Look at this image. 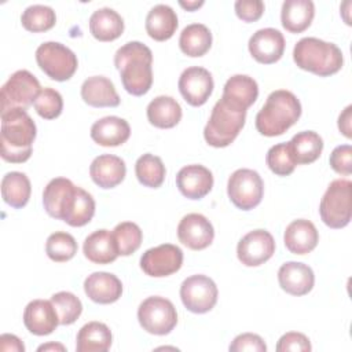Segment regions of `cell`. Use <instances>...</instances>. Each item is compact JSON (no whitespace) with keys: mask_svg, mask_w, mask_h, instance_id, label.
Listing matches in <instances>:
<instances>
[{"mask_svg":"<svg viewBox=\"0 0 352 352\" xmlns=\"http://www.w3.org/2000/svg\"><path fill=\"white\" fill-rule=\"evenodd\" d=\"M319 213L322 221L330 228H344L352 216V183L348 179L333 180L324 191Z\"/></svg>","mask_w":352,"mask_h":352,"instance_id":"8992f818","label":"cell"},{"mask_svg":"<svg viewBox=\"0 0 352 352\" xmlns=\"http://www.w3.org/2000/svg\"><path fill=\"white\" fill-rule=\"evenodd\" d=\"M278 282L282 290L292 296L308 294L315 283V275L309 265L298 261H287L278 271Z\"/></svg>","mask_w":352,"mask_h":352,"instance_id":"ffe728a7","label":"cell"},{"mask_svg":"<svg viewBox=\"0 0 352 352\" xmlns=\"http://www.w3.org/2000/svg\"><path fill=\"white\" fill-rule=\"evenodd\" d=\"M246 110L231 106L224 99L216 102L204 128V138L212 147H227L239 135L245 125Z\"/></svg>","mask_w":352,"mask_h":352,"instance_id":"5b68a950","label":"cell"},{"mask_svg":"<svg viewBox=\"0 0 352 352\" xmlns=\"http://www.w3.org/2000/svg\"><path fill=\"white\" fill-rule=\"evenodd\" d=\"M265 162L271 172L278 176H289L293 173L296 168V162L293 160V154L290 150L289 142L278 143L272 146L265 155Z\"/></svg>","mask_w":352,"mask_h":352,"instance_id":"b9f144b4","label":"cell"},{"mask_svg":"<svg viewBox=\"0 0 352 352\" xmlns=\"http://www.w3.org/2000/svg\"><path fill=\"white\" fill-rule=\"evenodd\" d=\"M113 238L117 246L118 256H129L140 248L143 234L136 223L122 221L114 227Z\"/></svg>","mask_w":352,"mask_h":352,"instance_id":"74e56055","label":"cell"},{"mask_svg":"<svg viewBox=\"0 0 352 352\" xmlns=\"http://www.w3.org/2000/svg\"><path fill=\"white\" fill-rule=\"evenodd\" d=\"M330 166L340 175L352 173V147L349 144L337 146L330 154Z\"/></svg>","mask_w":352,"mask_h":352,"instance_id":"f6af8a7d","label":"cell"},{"mask_svg":"<svg viewBox=\"0 0 352 352\" xmlns=\"http://www.w3.org/2000/svg\"><path fill=\"white\" fill-rule=\"evenodd\" d=\"M183 264V252L172 243H162L147 249L140 257V268L148 276L164 278L180 270Z\"/></svg>","mask_w":352,"mask_h":352,"instance_id":"7c38bea8","label":"cell"},{"mask_svg":"<svg viewBox=\"0 0 352 352\" xmlns=\"http://www.w3.org/2000/svg\"><path fill=\"white\" fill-rule=\"evenodd\" d=\"M95 214V201L92 195L81 187H77L76 199L63 221L72 227H82L88 224Z\"/></svg>","mask_w":352,"mask_h":352,"instance_id":"ab89813d","label":"cell"},{"mask_svg":"<svg viewBox=\"0 0 352 352\" xmlns=\"http://www.w3.org/2000/svg\"><path fill=\"white\" fill-rule=\"evenodd\" d=\"M275 253V241L265 230H253L238 242L236 256L246 267H258Z\"/></svg>","mask_w":352,"mask_h":352,"instance_id":"4fadbf2b","label":"cell"},{"mask_svg":"<svg viewBox=\"0 0 352 352\" xmlns=\"http://www.w3.org/2000/svg\"><path fill=\"white\" fill-rule=\"evenodd\" d=\"M212 45V33L202 23L187 25L179 37V47L187 56H202Z\"/></svg>","mask_w":352,"mask_h":352,"instance_id":"e575fe53","label":"cell"},{"mask_svg":"<svg viewBox=\"0 0 352 352\" xmlns=\"http://www.w3.org/2000/svg\"><path fill=\"white\" fill-rule=\"evenodd\" d=\"M89 32L99 41H113L122 34L124 19L113 8H99L89 16Z\"/></svg>","mask_w":352,"mask_h":352,"instance_id":"f546056e","label":"cell"},{"mask_svg":"<svg viewBox=\"0 0 352 352\" xmlns=\"http://www.w3.org/2000/svg\"><path fill=\"white\" fill-rule=\"evenodd\" d=\"M131 136V126L126 120L117 116H107L95 121L91 126V138L103 147L124 144Z\"/></svg>","mask_w":352,"mask_h":352,"instance_id":"603a6c76","label":"cell"},{"mask_svg":"<svg viewBox=\"0 0 352 352\" xmlns=\"http://www.w3.org/2000/svg\"><path fill=\"white\" fill-rule=\"evenodd\" d=\"M234 8L236 16L245 22H254L264 14V3L261 0H238Z\"/></svg>","mask_w":352,"mask_h":352,"instance_id":"7dc6e473","label":"cell"},{"mask_svg":"<svg viewBox=\"0 0 352 352\" xmlns=\"http://www.w3.org/2000/svg\"><path fill=\"white\" fill-rule=\"evenodd\" d=\"M294 63L319 77H327L341 70L342 51L334 44L316 37H304L293 48Z\"/></svg>","mask_w":352,"mask_h":352,"instance_id":"277c9868","label":"cell"},{"mask_svg":"<svg viewBox=\"0 0 352 352\" xmlns=\"http://www.w3.org/2000/svg\"><path fill=\"white\" fill-rule=\"evenodd\" d=\"M177 15L166 4L154 6L146 16V32L155 41L169 40L177 29Z\"/></svg>","mask_w":352,"mask_h":352,"instance_id":"f1b7e54d","label":"cell"},{"mask_svg":"<svg viewBox=\"0 0 352 352\" xmlns=\"http://www.w3.org/2000/svg\"><path fill=\"white\" fill-rule=\"evenodd\" d=\"M179 4L187 11H194V10L204 6V0H199V1L198 0H195V1H179Z\"/></svg>","mask_w":352,"mask_h":352,"instance_id":"816d5d0a","label":"cell"},{"mask_svg":"<svg viewBox=\"0 0 352 352\" xmlns=\"http://www.w3.org/2000/svg\"><path fill=\"white\" fill-rule=\"evenodd\" d=\"M84 256L95 264H110L118 257L113 232L109 230H96L84 241Z\"/></svg>","mask_w":352,"mask_h":352,"instance_id":"83f0119b","label":"cell"},{"mask_svg":"<svg viewBox=\"0 0 352 352\" xmlns=\"http://www.w3.org/2000/svg\"><path fill=\"white\" fill-rule=\"evenodd\" d=\"M25 327L34 336H48L59 324L56 309L51 300H33L23 311Z\"/></svg>","mask_w":352,"mask_h":352,"instance_id":"d6986e66","label":"cell"},{"mask_svg":"<svg viewBox=\"0 0 352 352\" xmlns=\"http://www.w3.org/2000/svg\"><path fill=\"white\" fill-rule=\"evenodd\" d=\"M301 116V103L286 89L271 92L256 116L257 131L268 138L279 136L293 126Z\"/></svg>","mask_w":352,"mask_h":352,"instance_id":"3957f363","label":"cell"},{"mask_svg":"<svg viewBox=\"0 0 352 352\" xmlns=\"http://www.w3.org/2000/svg\"><path fill=\"white\" fill-rule=\"evenodd\" d=\"M138 319L143 330L155 336L169 334L177 323V312L165 297H147L138 308Z\"/></svg>","mask_w":352,"mask_h":352,"instance_id":"ba28073f","label":"cell"},{"mask_svg":"<svg viewBox=\"0 0 352 352\" xmlns=\"http://www.w3.org/2000/svg\"><path fill=\"white\" fill-rule=\"evenodd\" d=\"M217 286L206 275H191L180 286L183 305L194 314L209 312L217 302Z\"/></svg>","mask_w":352,"mask_h":352,"instance_id":"8fae6325","label":"cell"},{"mask_svg":"<svg viewBox=\"0 0 352 352\" xmlns=\"http://www.w3.org/2000/svg\"><path fill=\"white\" fill-rule=\"evenodd\" d=\"M176 186L186 198L201 199L210 192L213 187V175L204 165H186L176 175Z\"/></svg>","mask_w":352,"mask_h":352,"instance_id":"ac0fdd59","label":"cell"},{"mask_svg":"<svg viewBox=\"0 0 352 352\" xmlns=\"http://www.w3.org/2000/svg\"><path fill=\"white\" fill-rule=\"evenodd\" d=\"M45 253L52 261H69L77 253V242L72 234L56 231L47 238Z\"/></svg>","mask_w":352,"mask_h":352,"instance_id":"f35d334b","label":"cell"},{"mask_svg":"<svg viewBox=\"0 0 352 352\" xmlns=\"http://www.w3.org/2000/svg\"><path fill=\"white\" fill-rule=\"evenodd\" d=\"M126 175V166L122 158L113 154L96 157L89 166V176L100 188H113L118 186Z\"/></svg>","mask_w":352,"mask_h":352,"instance_id":"7402d4cb","label":"cell"},{"mask_svg":"<svg viewBox=\"0 0 352 352\" xmlns=\"http://www.w3.org/2000/svg\"><path fill=\"white\" fill-rule=\"evenodd\" d=\"M135 173L140 184L150 188H158L165 180L166 170L160 157L146 153L138 158L135 164Z\"/></svg>","mask_w":352,"mask_h":352,"instance_id":"d590c367","label":"cell"},{"mask_svg":"<svg viewBox=\"0 0 352 352\" xmlns=\"http://www.w3.org/2000/svg\"><path fill=\"white\" fill-rule=\"evenodd\" d=\"M258 96L256 80L246 74H235L227 80L223 88V96L227 103L241 110H248Z\"/></svg>","mask_w":352,"mask_h":352,"instance_id":"d4e9b609","label":"cell"},{"mask_svg":"<svg viewBox=\"0 0 352 352\" xmlns=\"http://www.w3.org/2000/svg\"><path fill=\"white\" fill-rule=\"evenodd\" d=\"M296 165H307L315 162L323 150V140L314 131H302L296 133L289 142Z\"/></svg>","mask_w":352,"mask_h":352,"instance_id":"d6a6232c","label":"cell"},{"mask_svg":"<svg viewBox=\"0 0 352 352\" xmlns=\"http://www.w3.org/2000/svg\"><path fill=\"white\" fill-rule=\"evenodd\" d=\"M0 351L3 352H23L25 345L14 334H1L0 336Z\"/></svg>","mask_w":352,"mask_h":352,"instance_id":"c3c4849f","label":"cell"},{"mask_svg":"<svg viewBox=\"0 0 352 352\" xmlns=\"http://www.w3.org/2000/svg\"><path fill=\"white\" fill-rule=\"evenodd\" d=\"M36 124L23 109H11L1 113L0 155L4 161L22 164L32 155L36 139Z\"/></svg>","mask_w":352,"mask_h":352,"instance_id":"6da1fadb","label":"cell"},{"mask_svg":"<svg viewBox=\"0 0 352 352\" xmlns=\"http://www.w3.org/2000/svg\"><path fill=\"white\" fill-rule=\"evenodd\" d=\"M227 194L230 201L242 210H250L256 208L264 194V183L261 176L248 168L236 169L227 183Z\"/></svg>","mask_w":352,"mask_h":352,"instance_id":"9c48e42d","label":"cell"},{"mask_svg":"<svg viewBox=\"0 0 352 352\" xmlns=\"http://www.w3.org/2000/svg\"><path fill=\"white\" fill-rule=\"evenodd\" d=\"M77 352H106L111 346L113 336L102 322H88L77 333Z\"/></svg>","mask_w":352,"mask_h":352,"instance_id":"1f68e13d","label":"cell"},{"mask_svg":"<svg viewBox=\"0 0 352 352\" xmlns=\"http://www.w3.org/2000/svg\"><path fill=\"white\" fill-rule=\"evenodd\" d=\"M38 352L41 351H66V348L62 345V344H58V342H50V344H44V345H40L37 348Z\"/></svg>","mask_w":352,"mask_h":352,"instance_id":"f907efd6","label":"cell"},{"mask_svg":"<svg viewBox=\"0 0 352 352\" xmlns=\"http://www.w3.org/2000/svg\"><path fill=\"white\" fill-rule=\"evenodd\" d=\"M77 186L66 177L52 179L44 188L43 205L45 212L54 217L63 220L76 199Z\"/></svg>","mask_w":352,"mask_h":352,"instance_id":"9a60e30c","label":"cell"},{"mask_svg":"<svg viewBox=\"0 0 352 352\" xmlns=\"http://www.w3.org/2000/svg\"><path fill=\"white\" fill-rule=\"evenodd\" d=\"M51 302L56 309L59 324L63 326L74 323L82 312V304L80 298L70 292H58L52 294Z\"/></svg>","mask_w":352,"mask_h":352,"instance_id":"60d3db41","label":"cell"},{"mask_svg":"<svg viewBox=\"0 0 352 352\" xmlns=\"http://www.w3.org/2000/svg\"><path fill=\"white\" fill-rule=\"evenodd\" d=\"M285 37L274 28H264L253 33L249 38L248 47L250 55L263 65L278 62L285 52Z\"/></svg>","mask_w":352,"mask_h":352,"instance_id":"e0dca14e","label":"cell"},{"mask_svg":"<svg viewBox=\"0 0 352 352\" xmlns=\"http://www.w3.org/2000/svg\"><path fill=\"white\" fill-rule=\"evenodd\" d=\"M231 352H265L267 345L264 340L258 334L253 333H243L236 336L228 348Z\"/></svg>","mask_w":352,"mask_h":352,"instance_id":"bcb514c9","label":"cell"},{"mask_svg":"<svg viewBox=\"0 0 352 352\" xmlns=\"http://www.w3.org/2000/svg\"><path fill=\"white\" fill-rule=\"evenodd\" d=\"M84 292L89 300L98 304L116 302L122 294L121 280L110 272H92L84 280Z\"/></svg>","mask_w":352,"mask_h":352,"instance_id":"44dd1931","label":"cell"},{"mask_svg":"<svg viewBox=\"0 0 352 352\" xmlns=\"http://www.w3.org/2000/svg\"><path fill=\"white\" fill-rule=\"evenodd\" d=\"M22 26L32 32V33H40V32H47L55 26L56 22V15L55 11L43 4H33L29 6L21 16Z\"/></svg>","mask_w":352,"mask_h":352,"instance_id":"8d00e7d4","label":"cell"},{"mask_svg":"<svg viewBox=\"0 0 352 352\" xmlns=\"http://www.w3.org/2000/svg\"><path fill=\"white\" fill-rule=\"evenodd\" d=\"M179 91L184 100L194 106H202L206 103L213 92V77L205 67L191 66L183 70L179 78Z\"/></svg>","mask_w":352,"mask_h":352,"instance_id":"5bb4252c","label":"cell"},{"mask_svg":"<svg viewBox=\"0 0 352 352\" xmlns=\"http://www.w3.org/2000/svg\"><path fill=\"white\" fill-rule=\"evenodd\" d=\"M311 349L312 346L308 337L297 331H289L283 334L276 344L278 352H309Z\"/></svg>","mask_w":352,"mask_h":352,"instance_id":"ee69618b","label":"cell"},{"mask_svg":"<svg viewBox=\"0 0 352 352\" xmlns=\"http://www.w3.org/2000/svg\"><path fill=\"white\" fill-rule=\"evenodd\" d=\"M315 16V4L311 0H286L282 4V26L290 33H301L309 28Z\"/></svg>","mask_w":352,"mask_h":352,"instance_id":"4316f807","label":"cell"},{"mask_svg":"<svg viewBox=\"0 0 352 352\" xmlns=\"http://www.w3.org/2000/svg\"><path fill=\"white\" fill-rule=\"evenodd\" d=\"M177 238L191 250H204L213 242L214 230L204 214L188 213L177 226Z\"/></svg>","mask_w":352,"mask_h":352,"instance_id":"2e32d148","label":"cell"},{"mask_svg":"<svg viewBox=\"0 0 352 352\" xmlns=\"http://www.w3.org/2000/svg\"><path fill=\"white\" fill-rule=\"evenodd\" d=\"M182 107L172 96L160 95L154 98L147 106V120L151 125L169 129L179 124L182 120Z\"/></svg>","mask_w":352,"mask_h":352,"instance_id":"4dcf8cb0","label":"cell"},{"mask_svg":"<svg viewBox=\"0 0 352 352\" xmlns=\"http://www.w3.org/2000/svg\"><path fill=\"white\" fill-rule=\"evenodd\" d=\"M38 67L55 81H66L77 70L78 60L76 54L66 45L56 41H45L36 50Z\"/></svg>","mask_w":352,"mask_h":352,"instance_id":"52a82bcc","label":"cell"},{"mask_svg":"<svg viewBox=\"0 0 352 352\" xmlns=\"http://www.w3.org/2000/svg\"><path fill=\"white\" fill-rule=\"evenodd\" d=\"M37 114L44 120H54L63 110L62 95L54 88H43L33 103Z\"/></svg>","mask_w":352,"mask_h":352,"instance_id":"7bdbcfd3","label":"cell"},{"mask_svg":"<svg viewBox=\"0 0 352 352\" xmlns=\"http://www.w3.org/2000/svg\"><path fill=\"white\" fill-rule=\"evenodd\" d=\"M153 52L140 41H129L114 55V65L120 72L125 91L133 96L147 94L153 84Z\"/></svg>","mask_w":352,"mask_h":352,"instance_id":"7a4b0ae2","label":"cell"},{"mask_svg":"<svg viewBox=\"0 0 352 352\" xmlns=\"http://www.w3.org/2000/svg\"><path fill=\"white\" fill-rule=\"evenodd\" d=\"M32 192L29 177L22 172H8L1 179V197L4 202L15 209L23 208Z\"/></svg>","mask_w":352,"mask_h":352,"instance_id":"836d02e7","label":"cell"},{"mask_svg":"<svg viewBox=\"0 0 352 352\" xmlns=\"http://www.w3.org/2000/svg\"><path fill=\"white\" fill-rule=\"evenodd\" d=\"M40 82L29 70H18L1 87V113L11 109L26 110L40 94Z\"/></svg>","mask_w":352,"mask_h":352,"instance_id":"30bf717a","label":"cell"},{"mask_svg":"<svg viewBox=\"0 0 352 352\" xmlns=\"http://www.w3.org/2000/svg\"><path fill=\"white\" fill-rule=\"evenodd\" d=\"M283 241L286 249L290 253L302 256L316 248L319 242V234L312 221L297 219L286 227Z\"/></svg>","mask_w":352,"mask_h":352,"instance_id":"cb8c5ba5","label":"cell"},{"mask_svg":"<svg viewBox=\"0 0 352 352\" xmlns=\"http://www.w3.org/2000/svg\"><path fill=\"white\" fill-rule=\"evenodd\" d=\"M81 98L92 107H117L120 104L114 84L104 76L88 77L81 85Z\"/></svg>","mask_w":352,"mask_h":352,"instance_id":"484cf974","label":"cell"},{"mask_svg":"<svg viewBox=\"0 0 352 352\" xmlns=\"http://www.w3.org/2000/svg\"><path fill=\"white\" fill-rule=\"evenodd\" d=\"M351 120H352V106L349 104V106L345 107V110L338 117V129L348 139L352 136Z\"/></svg>","mask_w":352,"mask_h":352,"instance_id":"681fc988","label":"cell"}]
</instances>
